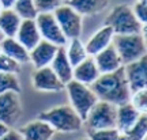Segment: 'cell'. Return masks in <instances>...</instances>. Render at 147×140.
Masks as SVG:
<instances>
[{
  "label": "cell",
  "mask_w": 147,
  "mask_h": 140,
  "mask_svg": "<svg viewBox=\"0 0 147 140\" xmlns=\"http://www.w3.org/2000/svg\"><path fill=\"white\" fill-rule=\"evenodd\" d=\"M22 116L21 94L7 91L0 94V122L12 128Z\"/></svg>",
  "instance_id": "9"
},
{
  "label": "cell",
  "mask_w": 147,
  "mask_h": 140,
  "mask_svg": "<svg viewBox=\"0 0 147 140\" xmlns=\"http://www.w3.org/2000/svg\"><path fill=\"white\" fill-rule=\"evenodd\" d=\"M32 83L40 93H60L64 90V83L56 76L51 67L37 68L32 76Z\"/></svg>",
  "instance_id": "11"
},
{
  "label": "cell",
  "mask_w": 147,
  "mask_h": 140,
  "mask_svg": "<svg viewBox=\"0 0 147 140\" xmlns=\"http://www.w3.org/2000/svg\"><path fill=\"white\" fill-rule=\"evenodd\" d=\"M64 90L68 94L69 106L84 121L89 112L91 110V108L98 102V98H97L95 93L91 90L90 86L79 83L74 79L69 80L68 83L64 84Z\"/></svg>",
  "instance_id": "5"
},
{
  "label": "cell",
  "mask_w": 147,
  "mask_h": 140,
  "mask_svg": "<svg viewBox=\"0 0 147 140\" xmlns=\"http://www.w3.org/2000/svg\"><path fill=\"white\" fill-rule=\"evenodd\" d=\"M12 10L15 11L22 19H34L37 16V10L33 0H16Z\"/></svg>",
  "instance_id": "26"
},
{
  "label": "cell",
  "mask_w": 147,
  "mask_h": 140,
  "mask_svg": "<svg viewBox=\"0 0 147 140\" xmlns=\"http://www.w3.org/2000/svg\"><path fill=\"white\" fill-rule=\"evenodd\" d=\"M21 69H22V64L15 61L14 59H11V57L0 53V72L19 75Z\"/></svg>",
  "instance_id": "29"
},
{
  "label": "cell",
  "mask_w": 147,
  "mask_h": 140,
  "mask_svg": "<svg viewBox=\"0 0 147 140\" xmlns=\"http://www.w3.org/2000/svg\"><path fill=\"white\" fill-rule=\"evenodd\" d=\"M22 18L12 8H4L0 14V31L4 37H15Z\"/></svg>",
  "instance_id": "22"
},
{
  "label": "cell",
  "mask_w": 147,
  "mask_h": 140,
  "mask_svg": "<svg viewBox=\"0 0 147 140\" xmlns=\"http://www.w3.org/2000/svg\"><path fill=\"white\" fill-rule=\"evenodd\" d=\"M59 46L53 45L48 41H41L37 44L29 52V63H32L33 67L36 68H42V67H49L52 63L53 57L57 52Z\"/></svg>",
  "instance_id": "12"
},
{
  "label": "cell",
  "mask_w": 147,
  "mask_h": 140,
  "mask_svg": "<svg viewBox=\"0 0 147 140\" xmlns=\"http://www.w3.org/2000/svg\"><path fill=\"white\" fill-rule=\"evenodd\" d=\"M0 140H23V136H22V133L19 132V131L11 129L10 128L4 135L0 137Z\"/></svg>",
  "instance_id": "32"
},
{
  "label": "cell",
  "mask_w": 147,
  "mask_h": 140,
  "mask_svg": "<svg viewBox=\"0 0 147 140\" xmlns=\"http://www.w3.org/2000/svg\"><path fill=\"white\" fill-rule=\"evenodd\" d=\"M112 45L115 46L116 52L119 53L123 65L142 59L146 56L147 52L146 36L142 33L115 36Z\"/></svg>",
  "instance_id": "4"
},
{
  "label": "cell",
  "mask_w": 147,
  "mask_h": 140,
  "mask_svg": "<svg viewBox=\"0 0 147 140\" xmlns=\"http://www.w3.org/2000/svg\"><path fill=\"white\" fill-rule=\"evenodd\" d=\"M0 53H1V52H0Z\"/></svg>",
  "instance_id": "42"
},
{
  "label": "cell",
  "mask_w": 147,
  "mask_h": 140,
  "mask_svg": "<svg viewBox=\"0 0 147 140\" xmlns=\"http://www.w3.org/2000/svg\"><path fill=\"white\" fill-rule=\"evenodd\" d=\"M3 38H4V36H3V33H1V31H0V41H1V40H3Z\"/></svg>",
  "instance_id": "35"
},
{
  "label": "cell",
  "mask_w": 147,
  "mask_h": 140,
  "mask_svg": "<svg viewBox=\"0 0 147 140\" xmlns=\"http://www.w3.org/2000/svg\"><path fill=\"white\" fill-rule=\"evenodd\" d=\"M140 114L142 113H139L129 102L119 105L117 106V116H116V129L119 131L121 135H124L138 121Z\"/></svg>",
  "instance_id": "20"
},
{
  "label": "cell",
  "mask_w": 147,
  "mask_h": 140,
  "mask_svg": "<svg viewBox=\"0 0 147 140\" xmlns=\"http://www.w3.org/2000/svg\"><path fill=\"white\" fill-rule=\"evenodd\" d=\"M0 52L14 59L19 64L29 63V50L21 42H18L15 37H4L0 41Z\"/></svg>",
  "instance_id": "21"
},
{
  "label": "cell",
  "mask_w": 147,
  "mask_h": 140,
  "mask_svg": "<svg viewBox=\"0 0 147 140\" xmlns=\"http://www.w3.org/2000/svg\"><path fill=\"white\" fill-rule=\"evenodd\" d=\"M121 133L116 128L112 129H98V131H87L89 140H119Z\"/></svg>",
  "instance_id": "28"
},
{
  "label": "cell",
  "mask_w": 147,
  "mask_h": 140,
  "mask_svg": "<svg viewBox=\"0 0 147 140\" xmlns=\"http://www.w3.org/2000/svg\"><path fill=\"white\" fill-rule=\"evenodd\" d=\"M3 10H4V8H3V5L0 4V14H1V12H3Z\"/></svg>",
  "instance_id": "36"
},
{
  "label": "cell",
  "mask_w": 147,
  "mask_h": 140,
  "mask_svg": "<svg viewBox=\"0 0 147 140\" xmlns=\"http://www.w3.org/2000/svg\"><path fill=\"white\" fill-rule=\"evenodd\" d=\"M8 129H10V128H8L7 125L3 124V122H0V137H1V136L4 135V133H5V132H7Z\"/></svg>",
  "instance_id": "34"
},
{
  "label": "cell",
  "mask_w": 147,
  "mask_h": 140,
  "mask_svg": "<svg viewBox=\"0 0 147 140\" xmlns=\"http://www.w3.org/2000/svg\"><path fill=\"white\" fill-rule=\"evenodd\" d=\"M52 14L67 40L80 38L83 29V16L79 15L72 7L63 3L57 8H55Z\"/></svg>",
  "instance_id": "7"
},
{
  "label": "cell",
  "mask_w": 147,
  "mask_h": 140,
  "mask_svg": "<svg viewBox=\"0 0 147 140\" xmlns=\"http://www.w3.org/2000/svg\"><path fill=\"white\" fill-rule=\"evenodd\" d=\"M90 87L100 101H105L116 106L128 102L131 97V90L128 87L123 67L115 72L101 73Z\"/></svg>",
  "instance_id": "1"
},
{
  "label": "cell",
  "mask_w": 147,
  "mask_h": 140,
  "mask_svg": "<svg viewBox=\"0 0 147 140\" xmlns=\"http://www.w3.org/2000/svg\"><path fill=\"white\" fill-rule=\"evenodd\" d=\"M101 73L98 71L97 65H95L94 59L91 56L84 59L83 61L79 63L78 65H75L72 71L74 80H76V82L82 84H86V86H91L98 79Z\"/></svg>",
  "instance_id": "16"
},
{
  "label": "cell",
  "mask_w": 147,
  "mask_h": 140,
  "mask_svg": "<svg viewBox=\"0 0 147 140\" xmlns=\"http://www.w3.org/2000/svg\"><path fill=\"white\" fill-rule=\"evenodd\" d=\"M113 37H115V31L112 30L110 26L104 25L102 27H100L95 33H93V36L90 37L87 41L84 42V46H86L89 56H95L98 52L104 50L105 48L112 45Z\"/></svg>",
  "instance_id": "13"
},
{
  "label": "cell",
  "mask_w": 147,
  "mask_h": 140,
  "mask_svg": "<svg viewBox=\"0 0 147 140\" xmlns=\"http://www.w3.org/2000/svg\"><path fill=\"white\" fill-rule=\"evenodd\" d=\"M38 120L45 121L55 132L71 133L83 128V120L69 105H60L38 114Z\"/></svg>",
  "instance_id": "2"
},
{
  "label": "cell",
  "mask_w": 147,
  "mask_h": 140,
  "mask_svg": "<svg viewBox=\"0 0 147 140\" xmlns=\"http://www.w3.org/2000/svg\"><path fill=\"white\" fill-rule=\"evenodd\" d=\"M16 0H0V4L3 5V8H12Z\"/></svg>",
  "instance_id": "33"
},
{
  "label": "cell",
  "mask_w": 147,
  "mask_h": 140,
  "mask_svg": "<svg viewBox=\"0 0 147 140\" xmlns=\"http://www.w3.org/2000/svg\"><path fill=\"white\" fill-rule=\"evenodd\" d=\"M119 140H127V139H125V137H124L123 135H121V136H120V139H119Z\"/></svg>",
  "instance_id": "38"
},
{
  "label": "cell",
  "mask_w": 147,
  "mask_h": 140,
  "mask_svg": "<svg viewBox=\"0 0 147 140\" xmlns=\"http://www.w3.org/2000/svg\"><path fill=\"white\" fill-rule=\"evenodd\" d=\"M129 104L139 112V113H146L147 112V88L146 90H139L131 93L129 97Z\"/></svg>",
  "instance_id": "27"
},
{
  "label": "cell",
  "mask_w": 147,
  "mask_h": 140,
  "mask_svg": "<svg viewBox=\"0 0 147 140\" xmlns=\"http://www.w3.org/2000/svg\"><path fill=\"white\" fill-rule=\"evenodd\" d=\"M64 49H65V55L68 57V61L71 63L72 67L78 65L79 63H82L84 59L89 57V53H87L86 46H84V42L80 38L68 40Z\"/></svg>",
  "instance_id": "23"
},
{
  "label": "cell",
  "mask_w": 147,
  "mask_h": 140,
  "mask_svg": "<svg viewBox=\"0 0 147 140\" xmlns=\"http://www.w3.org/2000/svg\"><path fill=\"white\" fill-rule=\"evenodd\" d=\"M15 38L30 52L38 42L41 41V34L38 31L37 23L34 19H22L21 26L16 31Z\"/></svg>",
  "instance_id": "15"
},
{
  "label": "cell",
  "mask_w": 147,
  "mask_h": 140,
  "mask_svg": "<svg viewBox=\"0 0 147 140\" xmlns=\"http://www.w3.org/2000/svg\"><path fill=\"white\" fill-rule=\"evenodd\" d=\"M105 25L112 27L115 36L135 33H142L146 36V25H142L135 18L132 8L128 4H119L113 7L106 16Z\"/></svg>",
  "instance_id": "3"
},
{
  "label": "cell",
  "mask_w": 147,
  "mask_h": 140,
  "mask_svg": "<svg viewBox=\"0 0 147 140\" xmlns=\"http://www.w3.org/2000/svg\"><path fill=\"white\" fill-rule=\"evenodd\" d=\"M49 67L52 68V71L56 73V76L64 84L68 83L69 80H72L74 67L71 65V63L68 61V57L65 55L64 46H59L57 52H56V55H55V57H53V60Z\"/></svg>",
  "instance_id": "19"
},
{
  "label": "cell",
  "mask_w": 147,
  "mask_h": 140,
  "mask_svg": "<svg viewBox=\"0 0 147 140\" xmlns=\"http://www.w3.org/2000/svg\"><path fill=\"white\" fill-rule=\"evenodd\" d=\"M7 91H15L21 94L22 86L19 76L14 73L0 72V94L7 93Z\"/></svg>",
  "instance_id": "25"
},
{
  "label": "cell",
  "mask_w": 147,
  "mask_h": 140,
  "mask_svg": "<svg viewBox=\"0 0 147 140\" xmlns=\"http://www.w3.org/2000/svg\"><path fill=\"white\" fill-rule=\"evenodd\" d=\"M144 140H147V139H144Z\"/></svg>",
  "instance_id": "40"
},
{
  "label": "cell",
  "mask_w": 147,
  "mask_h": 140,
  "mask_svg": "<svg viewBox=\"0 0 147 140\" xmlns=\"http://www.w3.org/2000/svg\"><path fill=\"white\" fill-rule=\"evenodd\" d=\"M78 140H89V137H80V139H78Z\"/></svg>",
  "instance_id": "39"
},
{
  "label": "cell",
  "mask_w": 147,
  "mask_h": 140,
  "mask_svg": "<svg viewBox=\"0 0 147 140\" xmlns=\"http://www.w3.org/2000/svg\"><path fill=\"white\" fill-rule=\"evenodd\" d=\"M37 14L40 12H53L55 8L64 3V0H33Z\"/></svg>",
  "instance_id": "30"
},
{
  "label": "cell",
  "mask_w": 147,
  "mask_h": 140,
  "mask_svg": "<svg viewBox=\"0 0 147 140\" xmlns=\"http://www.w3.org/2000/svg\"><path fill=\"white\" fill-rule=\"evenodd\" d=\"M93 59H94L95 65L98 68L100 73L115 72V71H117V69H120L123 67L121 59L119 56V53L116 52L113 45H109L104 50L98 52L95 56H93Z\"/></svg>",
  "instance_id": "14"
},
{
  "label": "cell",
  "mask_w": 147,
  "mask_h": 140,
  "mask_svg": "<svg viewBox=\"0 0 147 140\" xmlns=\"http://www.w3.org/2000/svg\"><path fill=\"white\" fill-rule=\"evenodd\" d=\"M23 136V140H51L56 133L49 125L42 120H33L21 129H18Z\"/></svg>",
  "instance_id": "17"
},
{
  "label": "cell",
  "mask_w": 147,
  "mask_h": 140,
  "mask_svg": "<svg viewBox=\"0 0 147 140\" xmlns=\"http://www.w3.org/2000/svg\"><path fill=\"white\" fill-rule=\"evenodd\" d=\"M127 140H144L147 139V116L143 113L139 116V118L129 129L124 133Z\"/></svg>",
  "instance_id": "24"
},
{
  "label": "cell",
  "mask_w": 147,
  "mask_h": 140,
  "mask_svg": "<svg viewBox=\"0 0 147 140\" xmlns=\"http://www.w3.org/2000/svg\"><path fill=\"white\" fill-rule=\"evenodd\" d=\"M138 1H140V3H146L147 4V0H138Z\"/></svg>",
  "instance_id": "37"
},
{
  "label": "cell",
  "mask_w": 147,
  "mask_h": 140,
  "mask_svg": "<svg viewBox=\"0 0 147 140\" xmlns=\"http://www.w3.org/2000/svg\"><path fill=\"white\" fill-rule=\"evenodd\" d=\"M64 3L82 16L97 15L109 7V0H65Z\"/></svg>",
  "instance_id": "18"
},
{
  "label": "cell",
  "mask_w": 147,
  "mask_h": 140,
  "mask_svg": "<svg viewBox=\"0 0 147 140\" xmlns=\"http://www.w3.org/2000/svg\"><path fill=\"white\" fill-rule=\"evenodd\" d=\"M132 12L138 21L142 25H147V4L146 3H140V1H135V4L131 7Z\"/></svg>",
  "instance_id": "31"
},
{
  "label": "cell",
  "mask_w": 147,
  "mask_h": 140,
  "mask_svg": "<svg viewBox=\"0 0 147 140\" xmlns=\"http://www.w3.org/2000/svg\"><path fill=\"white\" fill-rule=\"evenodd\" d=\"M64 1H65V0H64Z\"/></svg>",
  "instance_id": "41"
},
{
  "label": "cell",
  "mask_w": 147,
  "mask_h": 140,
  "mask_svg": "<svg viewBox=\"0 0 147 140\" xmlns=\"http://www.w3.org/2000/svg\"><path fill=\"white\" fill-rule=\"evenodd\" d=\"M38 31L44 41H48L56 46H65L68 40L65 38L63 31L59 26L57 21L55 19L52 12H40L34 18Z\"/></svg>",
  "instance_id": "8"
},
{
  "label": "cell",
  "mask_w": 147,
  "mask_h": 140,
  "mask_svg": "<svg viewBox=\"0 0 147 140\" xmlns=\"http://www.w3.org/2000/svg\"><path fill=\"white\" fill-rule=\"evenodd\" d=\"M128 87L134 91L146 90L147 88V57H142L136 61L128 63L123 65Z\"/></svg>",
  "instance_id": "10"
},
{
  "label": "cell",
  "mask_w": 147,
  "mask_h": 140,
  "mask_svg": "<svg viewBox=\"0 0 147 140\" xmlns=\"http://www.w3.org/2000/svg\"><path fill=\"white\" fill-rule=\"evenodd\" d=\"M116 116H117V106L105 101H100L91 108L83 125H86L87 131L98 129H112L116 128Z\"/></svg>",
  "instance_id": "6"
}]
</instances>
